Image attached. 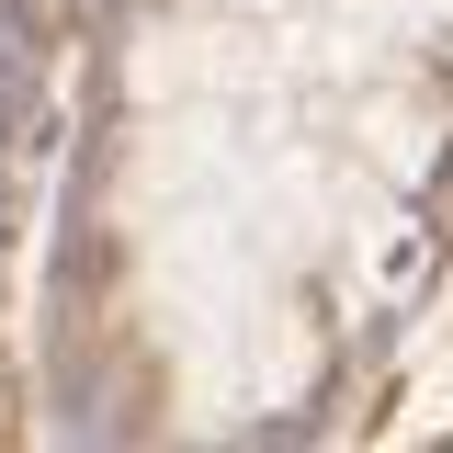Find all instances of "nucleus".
Returning <instances> with one entry per match:
<instances>
[{
    "mask_svg": "<svg viewBox=\"0 0 453 453\" xmlns=\"http://www.w3.org/2000/svg\"><path fill=\"white\" fill-rule=\"evenodd\" d=\"M363 148H374V170H396V181H419V170L442 159V125H431V103H363Z\"/></svg>",
    "mask_w": 453,
    "mask_h": 453,
    "instance_id": "obj_1",
    "label": "nucleus"
},
{
    "mask_svg": "<svg viewBox=\"0 0 453 453\" xmlns=\"http://www.w3.org/2000/svg\"><path fill=\"white\" fill-rule=\"evenodd\" d=\"M238 12H273V0H238Z\"/></svg>",
    "mask_w": 453,
    "mask_h": 453,
    "instance_id": "obj_2",
    "label": "nucleus"
}]
</instances>
